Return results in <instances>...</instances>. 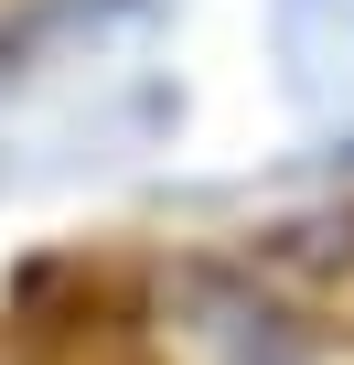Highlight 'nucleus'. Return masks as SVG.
I'll return each instance as SVG.
<instances>
[{"mask_svg": "<svg viewBox=\"0 0 354 365\" xmlns=\"http://www.w3.org/2000/svg\"><path fill=\"white\" fill-rule=\"evenodd\" d=\"M161 365H343L301 301L258 290V279H183L161 301Z\"/></svg>", "mask_w": 354, "mask_h": 365, "instance_id": "nucleus-1", "label": "nucleus"}]
</instances>
